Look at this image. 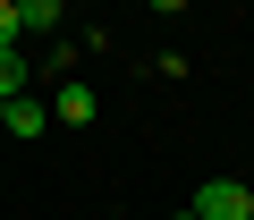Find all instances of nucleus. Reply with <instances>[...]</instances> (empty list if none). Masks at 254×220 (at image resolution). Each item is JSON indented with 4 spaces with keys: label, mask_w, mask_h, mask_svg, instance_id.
I'll return each instance as SVG.
<instances>
[{
    "label": "nucleus",
    "mask_w": 254,
    "mask_h": 220,
    "mask_svg": "<svg viewBox=\"0 0 254 220\" xmlns=\"http://www.w3.org/2000/svg\"><path fill=\"white\" fill-rule=\"evenodd\" d=\"M17 34H68V9L60 0H17Z\"/></svg>",
    "instance_id": "7ed1b4c3"
},
{
    "label": "nucleus",
    "mask_w": 254,
    "mask_h": 220,
    "mask_svg": "<svg viewBox=\"0 0 254 220\" xmlns=\"http://www.w3.org/2000/svg\"><path fill=\"white\" fill-rule=\"evenodd\" d=\"M17 93H26V59L9 51V59H0V102H17Z\"/></svg>",
    "instance_id": "39448f33"
},
{
    "label": "nucleus",
    "mask_w": 254,
    "mask_h": 220,
    "mask_svg": "<svg viewBox=\"0 0 254 220\" xmlns=\"http://www.w3.org/2000/svg\"><path fill=\"white\" fill-rule=\"evenodd\" d=\"M0 110H9V102H0Z\"/></svg>",
    "instance_id": "0eeeda50"
},
{
    "label": "nucleus",
    "mask_w": 254,
    "mask_h": 220,
    "mask_svg": "<svg viewBox=\"0 0 254 220\" xmlns=\"http://www.w3.org/2000/svg\"><path fill=\"white\" fill-rule=\"evenodd\" d=\"M17 51V0H0V59Z\"/></svg>",
    "instance_id": "423d86ee"
},
{
    "label": "nucleus",
    "mask_w": 254,
    "mask_h": 220,
    "mask_svg": "<svg viewBox=\"0 0 254 220\" xmlns=\"http://www.w3.org/2000/svg\"><path fill=\"white\" fill-rule=\"evenodd\" d=\"M187 220H195V212H187Z\"/></svg>",
    "instance_id": "6e6552de"
},
{
    "label": "nucleus",
    "mask_w": 254,
    "mask_h": 220,
    "mask_svg": "<svg viewBox=\"0 0 254 220\" xmlns=\"http://www.w3.org/2000/svg\"><path fill=\"white\" fill-rule=\"evenodd\" d=\"M195 220H254V186H246V178H203Z\"/></svg>",
    "instance_id": "f257e3e1"
},
{
    "label": "nucleus",
    "mask_w": 254,
    "mask_h": 220,
    "mask_svg": "<svg viewBox=\"0 0 254 220\" xmlns=\"http://www.w3.org/2000/svg\"><path fill=\"white\" fill-rule=\"evenodd\" d=\"M0 127H9V136H17V144H34V136H43V127H51V102H34V93H17V102H9V110H0Z\"/></svg>",
    "instance_id": "f03ea898"
},
{
    "label": "nucleus",
    "mask_w": 254,
    "mask_h": 220,
    "mask_svg": "<svg viewBox=\"0 0 254 220\" xmlns=\"http://www.w3.org/2000/svg\"><path fill=\"white\" fill-rule=\"evenodd\" d=\"M51 119H60V127H85V119H93V85H60V93H51Z\"/></svg>",
    "instance_id": "20e7f679"
}]
</instances>
